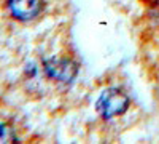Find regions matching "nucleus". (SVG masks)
I'll use <instances>...</instances> for the list:
<instances>
[{"instance_id": "obj_1", "label": "nucleus", "mask_w": 159, "mask_h": 144, "mask_svg": "<svg viewBox=\"0 0 159 144\" xmlns=\"http://www.w3.org/2000/svg\"><path fill=\"white\" fill-rule=\"evenodd\" d=\"M130 99L124 91L118 88H110L103 91L102 96L97 99L96 109L103 119H113V117L123 115L129 109Z\"/></svg>"}, {"instance_id": "obj_2", "label": "nucleus", "mask_w": 159, "mask_h": 144, "mask_svg": "<svg viewBox=\"0 0 159 144\" xmlns=\"http://www.w3.org/2000/svg\"><path fill=\"white\" fill-rule=\"evenodd\" d=\"M43 71L46 77L57 82H70L78 72L76 62L67 58H51L43 62Z\"/></svg>"}, {"instance_id": "obj_3", "label": "nucleus", "mask_w": 159, "mask_h": 144, "mask_svg": "<svg viewBox=\"0 0 159 144\" xmlns=\"http://www.w3.org/2000/svg\"><path fill=\"white\" fill-rule=\"evenodd\" d=\"M43 0H7V10L11 18L27 22L40 16L43 11Z\"/></svg>"}, {"instance_id": "obj_4", "label": "nucleus", "mask_w": 159, "mask_h": 144, "mask_svg": "<svg viewBox=\"0 0 159 144\" xmlns=\"http://www.w3.org/2000/svg\"><path fill=\"white\" fill-rule=\"evenodd\" d=\"M15 141V132L7 123H0V142H10Z\"/></svg>"}]
</instances>
